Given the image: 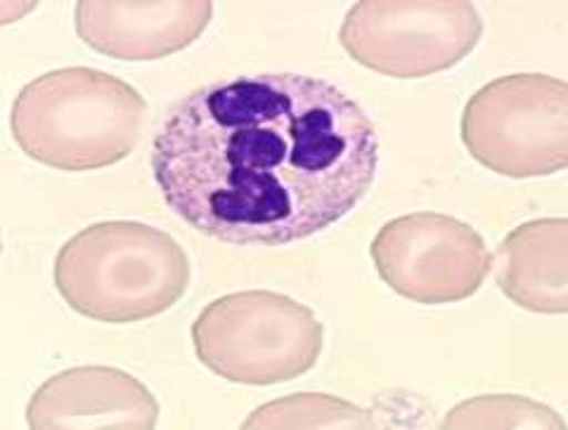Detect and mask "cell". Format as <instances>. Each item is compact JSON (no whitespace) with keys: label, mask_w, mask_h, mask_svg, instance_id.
<instances>
[{"label":"cell","mask_w":568,"mask_h":430,"mask_svg":"<svg viewBox=\"0 0 568 430\" xmlns=\"http://www.w3.org/2000/svg\"><path fill=\"white\" fill-rule=\"evenodd\" d=\"M379 168L365 106L325 79L256 74L178 102L152 145L164 204L233 246L311 239L358 206Z\"/></svg>","instance_id":"cell-1"},{"label":"cell","mask_w":568,"mask_h":430,"mask_svg":"<svg viewBox=\"0 0 568 430\" xmlns=\"http://www.w3.org/2000/svg\"><path fill=\"white\" fill-rule=\"evenodd\" d=\"M148 102L131 83L88 66L29 81L10 112L12 137L29 158L58 171H98L140 142Z\"/></svg>","instance_id":"cell-2"},{"label":"cell","mask_w":568,"mask_h":430,"mask_svg":"<svg viewBox=\"0 0 568 430\" xmlns=\"http://www.w3.org/2000/svg\"><path fill=\"white\" fill-rule=\"evenodd\" d=\"M192 279L183 246L169 232L104 221L81 229L55 258V286L71 310L106 325H131L171 310Z\"/></svg>","instance_id":"cell-3"},{"label":"cell","mask_w":568,"mask_h":430,"mask_svg":"<svg viewBox=\"0 0 568 430\" xmlns=\"http://www.w3.org/2000/svg\"><path fill=\"white\" fill-rule=\"evenodd\" d=\"M197 360L240 386H275L308 373L323 355L317 315L284 294L252 289L209 303L192 325Z\"/></svg>","instance_id":"cell-4"},{"label":"cell","mask_w":568,"mask_h":430,"mask_svg":"<svg viewBox=\"0 0 568 430\" xmlns=\"http://www.w3.org/2000/svg\"><path fill=\"white\" fill-rule=\"evenodd\" d=\"M462 142L478 164L514 181L568 166V85L547 74L486 83L462 112Z\"/></svg>","instance_id":"cell-5"},{"label":"cell","mask_w":568,"mask_h":430,"mask_svg":"<svg viewBox=\"0 0 568 430\" xmlns=\"http://www.w3.org/2000/svg\"><path fill=\"white\" fill-rule=\"evenodd\" d=\"M484 20L467 0H361L339 29L353 62L394 79H424L471 55Z\"/></svg>","instance_id":"cell-6"},{"label":"cell","mask_w":568,"mask_h":430,"mask_svg":"<svg viewBox=\"0 0 568 430\" xmlns=\"http://www.w3.org/2000/svg\"><path fill=\"white\" fill-rule=\"evenodd\" d=\"M369 256L390 291L424 306L471 298L493 267L488 244L471 225L432 211L386 223Z\"/></svg>","instance_id":"cell-7"},{"label":"cell","mask_w":568,"mask_h":430,"mask_svg":"<svg viewBox=\"0 0 568 430\" xmlns=\"http://www.w3.org/2000/svg\"><path fill=\"white\" fill-rule=\"evenodd\" d=\"M159 402L135 376L114 367H74L50 376L27 407L31 430H152Z\"/></svg>","instance_id":"cell-8"},{"label":"cell","mask_w":568,"mask_h":430,"mask_svg":"<svg viewBox=\"0 0 568 430\" xmlns=\"http://www.w3.org/2000/svg\"><path fill=\"white\" fill-rule=\"evenodd\" d=\"M211 17V0H81L74 24L79 39L104 58L152 62L190 48L206 31Z\"/></svg>","instance_id":"cell-9"},{"label":"cell","mask_w":568,"mask_h":430,"mask_svg":"<svg viewBox=\"0 0 568 430\" xmlns=\"http://www.w3.org/2000/svg\"><path fill=\"white\" fill-rule=\"evenodd\" d=\"M495 279L519 308L568 313V221L538 218L511 229L497 248Z\"/></svg>","instance_id":"cell-10"},{"label":"cell","mask_w":568,"mask_h":430,"mask_svg":"<svg viewBox=\"0 0 568 430\" xmlns=\"http://www.w3.org/2000/svg\"><path fill=\"white\" fill-rule=\"evenodd\" d=\"M369 409L320 392H296L252 411L244 430H304V428H379Z\"/></svg>","instance_id":"cell-11"},{"label":"cell","mask_w":568,"mask_h":430,"mask_svg":"<svg viewBox=\"0 0 568 430\" xmlns=\"http://www.w3.org/2000/svg\"><path fill=\"white\" fill-rule=\"evenodd\" d=\"M440 428L484 430V428H540L564 430L566 423L552 407L524 396H478L453 407Z\"/></svg>","instance_id":"cell-12"}]
</instances>
